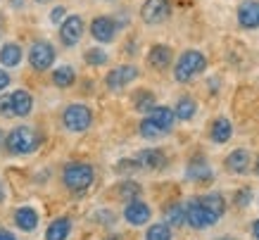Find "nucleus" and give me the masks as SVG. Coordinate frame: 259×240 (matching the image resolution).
<instances>
[{
    "mask_svg": "<svg viewBox=\"0 0 259 240\" xmlns=\"http://www.w3.org/2000/svg\"><path fill=\"white\" fill-rule=\"evenodd\" d=\"M217 221H219V214L212 212L200 197H195V200H190L188 205H186V224H190L193 228H197V231L209 228V226H214Z\"/></svg>",
    "mask_w": 259,
    "mask_h": 240,
    "instance_id": "nucleus-4",
    "label": "nucleus"
},
{
    "mask_svg": "<svg viewBox=\"0 0 259 240\" xmlns=\"http://www.w3.org/2000/svg\"><path fill=\"white\" fill-rule=\"evenodd\" d=\"M138 74H141V71L136 69L134 64H121V67H114V69L107 74L105 84H107V88H110V91H121L124 86H128L131 81H136V78H138Z\"/></svg>",
    "mask_w": 259,
    "mask_h": 240,
    "instance_id": "nucleus-8",
    "label": "nucleus"
},
{
    "mask_svg": "<svg viewBox=\"0 0 259 240\" xmlns=\"http://www.w3.org/2000/svg\"><path fill=\"white\" fill-rule=\"evenodd\" d=\"M250 200H252V190L247 186L240 188V190L236 193V205H238V207H247V205H250Z\"/></svg>",
    "mask_w": 259,
    "mask_h": 240,
    "instance_id": "nucleus-33",
    "label": "nucleus"
},
{
    "mask_svg": "<svg viewBox=\"0 0 259 240\" xmlns=\"http://www.w3.org/2000/svg\"><path fill=\"white\" fill-rule=\"evenodd\" d=\"M145 240H171V226L166 224H152L145 233Z\"/></svg>",
    "mask_w": 259,
    "mask_h": 240,
    "instance_id": "nucleus-26",
    "label": "nucleus"
},
{
    "mask_svg": "<svg viewBox=\"0 0 259 240\" xmlns=\"http://www.w3.org/2000/svg\"><path fill=\"white\" fill-rule=\"evenodd\" d=\"M0 240H17V238H15V235H12L10 231H5V228H0Z\"/></svg>",
    "mask_w": 259,
    "mask_h": 240,
    "instance_id": "nucleus-38",
    "label": "nucleus"
},
{
    "mask_svg": "<svg viewBox=\"0 0 259 240\" xmlns=\"http://www.w3.org/2000/svg\"><path fill=\"white\" fill-rule=\"evenodd\" d=\"M76 81V74H74V69L71 67H57L55 71H53V84L60 86V88H69L71 84Z\"/></svg>",
    "mask_w": 259,
    "mask_h": 240,
    "instance_id": "nucleus-24",
    "label": "nucleus"
},
{
    "mask_svg": "<svg viewBox=\"0 0 259 240\" xmlns=\"http://www.w3.org/2000/svg\"><path fill=\"white\" fill-rule=\"evenodd\" d=\"M31 109H33V100H31V95H29V91L19 88V91L12 93V114L26 116V114H31Z\"/></svg>",
    "mask_w": 259,
    "mask_h": 240,
    "instance_id": "nucleus-16",
    "label": "nucleus"
},
{
    "mask_svg": "<svg viewBox=\"0 0 259 240\" xmlns=\"http://www.w3.org/2000/svg\"><path fill=\"white\" fill-rule=\"evenodd\" d=\"M134 105H136L138 112H152V109L157 107V105H155V95L150 93V91H141V93H136Z\"/></svg>",
    "mask_w": 259,
    "mask_h": 240,
    "instance_id": "nucleus-27",
    "label": "nucleus"
},
{
    "mask_svg": "<svg viewBox=\"0 0 259 240\" xmlns=\"http://www.w3.org/2000/svg\"><path fill=\"white\" fill-rule=\"evenodd\" d=\"M204 67H207V60L200 50H186L179 57V62L174 64V78L179 84H188L197 74H202Z\"/></svg>",
    "mask_w": 259,
    "mask_h": 240,
    "instance_id": "nucleus-3",
    "label": "nucleus"
},
{
    "mask_svg": "<svg viewBox=\"0 0 259 240\" xmlns=\"http://www.w3.org/2000/svg\"><path fill=\"white\" fill-rule=\"evenodd\" d=\"M69 233H71V221L67 217H60L48 226L46 240H67L69 238Z\"/></svg>",
    "mask_w": 259,
    "mask_h": 240,
    "instance_id": "nucleus-18",
    "label": "nucleus"
},
{
    "mask_svg": "<svg viewBox=\"0 0 259 240\" xmlns=\"http://www.w3.org/2000/svg\"><path fill=\"white\" fill-rule=\"evenodd\" d=\"M188 178H193V181H197V183H204V181H212V167H207V162H204L202 157L200 159H195V162H190L188 167Z\"/></svg>",
    "mask_w": 259,
    "mask_h": 240,
    "instance_id": "nucleus-20",
    "label": "nucleus"
},
{
    "mask_svg": "<svg viewBox=\"0 0 259 240\" xmlns=\"http://www.w3.org/2000/svg\"><path fill=\"white\" fill-rule=\"evenodd\" d=\"M81 36H83V19H81L79 15L67 17L62 22V26H60V38H62V43L71 48L79 43Z\"/></svg>",
    "mask_w": 259,
    "mask_h": 240,
    "instance_id": "nucleus-9",
    "label": "nucleus"
},
{
    "mask_svg": "<svg viewBox=\"0 0 259 240\" xmlns=\"http://www.w3.org/2000/svg\"><path fill=\"white\" fill-rule=\"evenodd\" d=\"M36 3H48V0H36Z\"/></svg>",
    "mask_w": 259,
    "mask_h": 240,
    "instance_id": "nucleus-44",
    "label": "nucleus"
},
{
    "mask_svg": "<svg viewBox=\"0 0 259 240\" xmlns=\"http://www.w3.org/2000/svg\"><path fill=\"white\" fill-rule=\"evenodd\" d=\"M150 119L155 122V124L162 126V131L169 133L171 131V126H174V119H176V112L169 107H155L152 112H150Z\"/></svg>",
    "mask_w": 259,
    "mask_h": 240,
    "instance_id": "nucleus-22",
    "label": "nucleus"
},
{
    "mask_svg": "<svg viewBox=\"0 0 259 240\" xmlns=\"http://www.w3.org/2000/svg\"><path fill=\"white\" fill-rule=\"evenodd\" d=\"M238 24L243 29H259V0H245L238 8Z\"/></svg>",
    "mask_w": 259,
    "mask_h": 240,
    "instance_id": "nucleus-11",
    "label": "nucleus"
},
{
    "mask_svg": "<svg viewBox=\"0 0 259 240\" xmlns=\"http://www.w3.org/2000/svg\"><path fill=\"white\" fill-rule=\"evenodd\" d=\"M110 240H121V238H119V235H112V238Z\"/></svg>",
    "mask_w": 259,
    "mask_h": 240,
    "instance_id": "nucleus-41",
    "label": "nucleus"
},
{
    "mask_svg": "<svg viewBox=\"0 0 259 240\" xmlns=\"http://www.w3.org/2000/svg\"><path fill=\"white\" fill-rule=\"evenodd\" d=\"M22 62V48L17 43H5L0 48V64L3 67H17Z\"/></svg>",
    "mask_w": 259,
    "mask_h": 240,
    "instance_id": "nucleus-21",
    "label": "nucleus"
},
{
    "mask_svg": "<svg viewBox=\"0 0 259 240\" xmlns=\"http://www.w3.org/2000/svg\"><path fill=\"white\" fill-rule=\"evenodd\" d=\"M254 169H257V176H259V159H257V167H254Z\"/></svg>",
    "mask_w": 259,
    "mask_h": 240,
    "instance_id": "nucleus-42",
    "label": "nucleus"
},
{
    "mask_svg": "<svg viewBox=\"0 0 259 240\" xmlns=\"http://www.w3.org/2000/svg\"><path fill=\"white\" fill-rule=\"evenodd\" d=\"M200 200L207 205V207L212 209V212H217V214H224L226 212V200H224V195H219V193H207V195H202Z\"/></svg>",
    "mask_w": 259,
    "mask_h": 240,
    "instance_id": "nucleus-28",
    "label": "nucleus"
},
{
    "mask_svg": "<svg viewBox=\"0 0 259 240\" xmlns=\"http://www.w3.org/2000/svg\"><path fill=\"white\" fill-rule=\"evenodd\" d=\"M0 200H5V190H3V186H0Z\"/></svg>",
    "mask_w": 259,
    "mask_h": 240,
    "instance_id": "nucleus-40",
    "label": "nucleus"
},
{
    "mask_svg": "<svg viewBox=\"0 0 259 240\" xmlns=\"http://www.w3.org/2000/svg\"><path fill=\"white\" fill-rule=\"evenodd\" d=\"M93 178H95V171L86 162H71L62 171L64 186L69 188L71 193H86L88 188L93 186Z\"/></svg>",
    "mask_w": 259,
    "mask_h": 240,
    "instance_id": "nucleus-2",
    "label": "nucleus"
},
{
    "mask_svg": "<svg viewBox=\"0 0 259 240\" xmlns=\"http://www.w3.org/2000/svg\"><path fill=\"white\" fill-rule=\"evenodd\" d=\"M15 224H17V228H22V231H33V228L38 226V214H36V209L19 207L15 212Z\"/></svg>",
    "mask_w": 259,
    "mask_h": 240,
    "instance_id": "nucleus-17",
    "label": "nucleus"
},
{
    "mask_svg": "<svg viewBox=\"0 0 259 240\" xmlns=\"http://www.w3.org/2000/svg\"><path fill=\"white\" fill-rule=\"evenodd\" d=\"M119 195H121L124 200H136V197L141 195V186L134 183V181H126V183H121V188H119Z\"/></svg>",
    "mask_w": 259,
    "mask_h": 240,
    "instance_id": "nucleus-31",
    "label": "nucleus"
},
{
    "mask_svg": "<svg viewBox=\"0 0 259 240\" xmlns=\"http://www.w3.org/2000/svg\"><path fill=\"white\" fill-rule=\"evenodd\" d=\"M174 112H176V119H181V122H188V119H193V116H195L197 102L193 100V98H181V100L176 102Z\"/></svg>",
    "mask_w": 259,
    "mask_h": 240,
    "instance_id": "nucleus-23",
    "label": "nucleus"
},
{
    "mask_svg": "<svg viewBox=\"0 0 259 240\" xmlns=\"http://www.w3.org/2000/svg\"><path fill=\"white\" fill-rule=\"evenodd\" d=\"M114 169H117L119 174H134L136 169H141V164H138V159H121V162H117Z\"/></svg>",
    "mask_w": 259,
    "mask_h": 240,
    "instance_id": "nucleus-32",
    "label": "nucleus"
},
{
    "mask_svg": "<svg viewBox=\"0 0 259 240\" xmlns=\"http://www.w3.org/2000/svg\"><path fill=\"white\" fill-rule=\"evenodd\" d=\"M164 217H166V224H169V226L186 224V207H183V205H179V202H174V205H169V207H166Z\"/></svg>",
    "mask_w": 259,
    "mask_h": 240,
    "instance_id": "nucleus-25",
    "label": "nucleus"
},
{
    "mask_svg": "<svg viewBox=\"0 0 259 240\" xmlns=\"http://www.w3.org/2000/svg\"><path fill=\"white\" fill-rule=\"evenodd\" d=\"M95 219H98V221H105V226H110L112 221H114V214H110V212H98Z\"/></svg>",
    "mask_w": 259,
    "mask_h": 240,
    "instance_id": "nucleus-35",
    "label": "nucleus"
},
{
    "mask_svg": "<svg viewBox=\"0 0 259 240\" xmlns=\"http://www.w3.org/2000/svg\"><path fill=\"white\" fill-rule=\"evenodd\" d=\"M86 62L91 67H102V64H107V53L100 48H91V50H86Z\"/></svg>",
    "mask_w": 259,
    "mask_h": 240,
    "instance_id": "nucleus-30",
    "label": "nucleus"
},
{
    "mask_svg": "<svg viewBox=\"0 0 259 240\" xmlns=\"http://www.w3.org/2000/svg\"><path fill=\"white\" fill-rule=\"evenodd\" d=\"M29 62H31L33 71H46L55 62V48L48 41H36L29 50Z\"/></svg>",
    "mask_w": 259,
    "mask_h": 240,
    "instance_id": "nucleus-6",
    "label": "nucleus"
},
{
    "mask_svg": "<svg viewBox=\"0 0 259 240\" xmlns=\"http://www.w3.org/2000/svg\"><path fill=\"white\" fill-rule=\"evenodd\" d=\"M252 235H254V238L259 240V219L254 221V224H252Z\"/></svg>",
    "mask_w": 259,
    "mask_h": 240,
    "instance_id": "nucleus-39",
    "label": "nucleus"
},
{
    "mask_svg": "<svg viewBox=\"0 0 259 240\" xmlns=\"http://www.w3.org/2000/svg\"><path fill=\"white\" fill-rule=\"evenodd\" d=\"M150 217H152V212H150V207L145 205L143 200H128V205L124 207V219L128 221L131 226H143L148 224Z\"/></svg>",
    "mask_w": 259,
    "mask_h": 240,
    "instance_id": "nucleus-10",
    "label": "nucleus"
},
{
    "mask_svg": "<svg viewBox=\"0 0 259 240\" xmlns=\"http://www.w3.org/2000/svg\"><path fill=\"white\" fill-rule=\"evenodd\" d=\"M171 8H169V0H145V5L141 8V19L150 26L162 24L169 17Z\"/></svg>",
    "mask_w": 259,
    "mask_h": 240,
    "instance_id": "nucleus-7",
    "label": "nucleus"
},
{
    "mask_svg": "<svg viewBox=\"0 0 259 240\" xmlns=\"http://www.w3.org/2000/svg\"><path fill=\"white\" fill-rule=\"evenodd\" d=\"M91 33H93L95 41L110 43V41H114L117 24H114V19H110V17H98V19H93V24H91Z\"/></svg>",
    "mask_w": 259,
    "mask_h": 240,
    "instance_id": "nucleus-12",
    "label": "nucleus"
},
{
    "mask_svg": "<svg viewBox=\"0 0 259 240\" xmlns=\"http://www.w3.org/2000/svg\"><path fill=\"white\" fill-rule=\"evenodd\" d=\"M0 114L3 116L12 114V95H3L0 98Z\"/></svg>",
    "mask_w": 259,
    "mask_h": 240,
    "instance_id": "nucleus-34",
    "label": "nucleus"
},
{
    "mask_svg": "<svg viewBox=\"0 0 259 240\" xmlns=\"http://www.w3.org/2000/svg\"><path fill=\"white\" fill-rule=\"evenodd\" d=\"M226 169L231 174H245V171L250 169V152L247 150H233L231 155L226 157Z\"/></svg>",
    "mask_w": 259,
    "mask_h": 240,
    "instance_id": "nucleus-14",
    "label": "nucleus"
},
{
    "mask_svg": "<svg viewBox=\"0 0 259 240\" xmlns=\"http://www.w3.org/2000/svg\"><path fill=\"white\" fill-rule=\"evenodd\" d=\"M138 164H141L143 169H164L166 167V155L162 150H141L138 155H136Z\"/></svg>",
    "mask_w": 259,
    "mask_h": 240,
    "instance_id": "nucleus-13",
    "label": "nucleus"
},
{
    "mask_svg": "<svg viewBox=\"0 0 259 240\" xmlns=\"http://www.w3.org/2000/svg\"><path fill=\"white\" fill-rule=\"evenodd\" d=\"M138 129H141V136H143V138H159V136H164L162 126L155 124V122H152L150 116H148V119H143Z\"/></svg>",
    "mask_w": 259,
    "mask_h": 240,
    "instance_id": "nucleus-29",
    "label": "nucleus"
},
{
    "mask_svg": "<svg viewBox=\"0 0 259 240\" xmlns=\"http://www.w3.org/2000/svg\"><path fill=\"white\" fill-rule=\"evenodd\" d=\"M8 86H10V74H8V71L0 69V93H3V91H5Z\"/></svg>",
    "mask_w": 259,
    "mask_h": 240,
    "instance_id": "nucleus-37",
    "label": "nucleus"
},
{
    "mask_svg": "<svg viewBox=\"0 0 259 240\" xmlns=\"http://www.w3.org/2000/svg\"><path fill=\"white\" fill-rule=\"evenodd\" d=\"M148 62H150V67H155V69H166V67L171 64V48L152 46L150 48V55H148Z\"/></svg>",
    "mask_w": 259,
    "mask_h": 240,
    "instance_id": "nucleus-15",
    "label": "nucleus"
},
{
    "mask_svg": "<svg viewBox=\"0 0 259 240\" xmlns=\"http://www.w3.org/2000/svg\"><path fill=\"white\" fill-rule=\"evenodd\" d=\"M40 145V133L31 126H17L8 133L5 138V147L12 155H31Z\"/></svg>",
    "mask_w": 259,
    "mask_h": 240,
    "instance_id": "nucleus-1",
    "label": "nucleus"
},
{
    "mask_svg": "<svg viewBox=\"0 0 259 240\" xmlns=\"http://www.w3.org/2000/svg\"><path fill=\"white\" fill-rule=\"evenodd\" d=\"M62 122H64V129H67V131L83 133L93 124V114H91V109H88L86 105H69V107L64 109Z\"/></svg>",
    "mask_w": 259,
    "mask_h": 240,
    "instance_id": "nucleus-5",
    "label": "nucleus"
},
{
    "mask_svg": "<svg viewBox=\"0 0 259 240\" xmlns=\"http://www.w3.org/2000/svg\"><path fill=\"white\" fill-rule=\"evenodd\" d=\"M64 15H67V10H64L62 5H60V8L53 10V15H50V19H53L55 24H60V19H64Z\"/></svg>",
    "mask_w": 259,
    "mask_h": 240,
    "instance_id": "nucleus-36",
    "label": "nucleus"
},
{
    "mask_svg": "<svg viewBox=\"0 0 259 240\" xmlns=\"http://www.w3.org/2000/svg\"><path fill=\"white\" fill-rule=\"evenodd\" d=\"M217 240H233V238H217Z\"/></svg>",
    "mask_w": 259,
    "mask_h": 240,
    "instance_id": "nucleus-43",
    "label": "nucleus"
},
{
    "mask_svg": "<svg viewBox=\"0 0 259 240\" xmlns=\"http://www.w3.org/2000/svg\"><path fill=\"white\" fill-rule=\"evenodd\" d=\"M0 140H3V133H0Z\"/></svg>",
    "mask_w": 259,
    "mask_h": 240,
    "instance_id": "nucleus-45",
    "label": "nucleus"
},
{
    "mask_svg": "<svg viewBox=\"0 0 259 240\" xmlns=\"http://www.w3.org/2000/svg\"><path fill=\"white\" fill-rule=\"evenodd\" d=\"M231 136H233V126H231V122H228L226 116L214 119V122H212V131H209V138H212L214 143H226Z\"/></svg>",
    "mask_w": 259,
    "mask_h": 240,
    "instance_id": "nucleus-19",
    "label": "nucleus"
}]
</instances>
